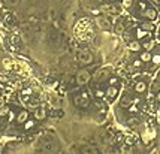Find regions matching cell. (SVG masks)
<instances>
[{
	"label": "cell",
	"instance_id": "obj_1",
	"mask_svg": "<svg viewBox=\"0 0 160 154\" xmlns=\"http://www.w3.org/2000/svg\"><path fill=\"white\" fill-rule=\"evenodd\" d=\"M90 78H91V75H90V72L87 70V69H82V70H79L78 73H76V84L78 86H85L88 81H90Z\"/></svg>",
	"mask_w": 160,
	"mask_h": 154
},
{
	"label": "cell",
	"instance_id": "obj_2",
	"mask_svg": "<svg viewBox=\"0 0 160 154\" xmlns=\"http://www.w3.org/2000/svg\"><path fill=\"white\" fill-rule=\"evenodd\" d=\"M73 102H75L76 106H81V108H85V106H88V103H90V99H88V94L82 91V93L79 94V96H75L73 97Z\"/></svg>",
	"mask_w": 160,
	"mask_h": 154
},
{
	"label": "cell",
	"instance_id": "obj_3",
	"mask_svg": "<svg viewBox=\"0 0 160 154\" xmlns=\"http://www.w3.org/2000/svg\"><path fill=\"white\" fill-rule=\"evenodd\" d=\"M78 60H79V63H81V64H84V66H87V64H91V63H93V54L90 51H81V52H79Z\"/></svg>",
	"mask_w": 160,
	"mask_h": 154
},
{
	"label": "cell",
	"instance_id": "obj_4",
	"mask_svg": "<svg viewBox=\"0 0 160 154\" xmlns=\"http://www.w3.org/2000/svg\"><path fill=\"white\" fill-rule=\"evenodd\" d=\"M109 72H111L109 68H103V69H100V70H97V73L94 75V81H99V82L105 81V79L108 78V75H109Z\"/></svg>",
	"mask_w": 160,
	"mask_h": 154
},
{
	"label": "cell",
	"instance_id": "obj_5",
	"mask_svg": "<svg viewBox=\"0 0 160 154\" xmlns=\"http://www.w3.org/2000/svg\"><path fill=\"white\" fill-rule=\"evenodd\" d=\"M103 11L108 12V14H120L121 12V6L120 5H108V6H103Z\"/></svg>",
	"mask_w": 160,
	"mask_h": 154
},
{
	"label": "cell",
	"instance_id": "obj_6",
	"mask_svg": "<svg viewBox=\"0 0 160 154\" xmlns=\"http://www.w3.org/2000/svg\"><path fill=\"white\" fill-rule=\"evenodd\" d=\"M144 17L153 21V20H156V18H157V11H156L154 8H147L145 11H144Z\"/></svg>",
	"mask_w": 160,
	"mask_h": 154
},
{
	"label": "cell",
	"instance_id": "obj_7",
	"mask_svg": "<svg viewBox=\"0 0 160 154\" xmlns=\"http://www.w3.org/2000/svg\"><path fill=\"white\" fill-rule=\"evenodd\" d=\"M135 91L138 94H142L147 91V82L145 81H138L135 84Z\"/></svg>",
	"mask_w": 160,
	"mask_h": 154
},
{
	"label": "cell",
	"instance_id": "obj_8",
	"mask_svg": "<svg viewBox=\"0 0 160 154\" xmlns=\"http://www.w3.org/2000/svg\"><path fill=\"white\" fill-rule=\"evenodd\" d=\"M33 117H34V120H38V121L45 120V117H47V111H45L43 108H38V109L34 111Z\"/></svg>",
	"mask_w": 160,
	"mask_h": 154
},
{
	"label": "cell",
	"instance_id": "obj_9",
	"mask_svg": "<svg viewBox=\"0 0 160 154\" xmlns=\"http://www.w3.org/2000/svg\"><path fill=\"white\" fill-rule=\"evenodd\" d=\"M15 120H17V123H20V124H24L25 121L29 120V112L25 111V109H23V111L17 115V118H15Z\"/></svg>",
	"mask_w": 160,
	"mask_h": 154
},
{
	"label": "cell",
	"instance_id": "obj_10",
	"mask_svg": "<svg viewBox=\"0 0 160 154\" xmlns=\"http://www.w3.org/2000/svg\"><path fill=\"white\" fill-rule=\"evenodd\" d=\"M129 50L133 52H139L142 50V43H139L138 41H132V42H129Z\"/></svg>",
	"mask_w": 160,
	"mask_h": 154
},
{
	"label": "cell",
	"instance_id": "obj_11",
	"mask_svg": "<svg viewBox=\"0 0 160 154\" xmlns=\"http://www.w3.org/2000/svg\"><path fill=\"white\" fill-rule=\"evenodd\" d=\"M105 93H106V96H108L109 99H115V97H117V94H118V88L115 86H109L108 87V90H106Z\"/></svg>",
	"mask_w": 160,
	"mask_h": 154
},
{
	"label": "cell",
	"instance_id": "obj_12",
	"mask_svg": "<svg viewBox=\"0 0 160 154\" xmlns=\"http://www.w3.org/2000/svg\"><path fill=\"white\" fill-rule=\"evenodd\" d=\"M154 46H156V42H154V41H144V43H142L144 51L151 52V50H154Z\"/></svg>",
	"mask_w": 160,
	"mask_h": 154
},
{
	"label": "cell",
	"instance_id": "obj_13",
	"mask_svg": "<svg viewBox=\"0 0 160 154\" xmlns=\"http://www.w3.org/2000/svg\"><path fill=\"white\" fill-rule=\"evenodd\" d=\"M139 59H141V61H142V63H148V61H151L153 55H151V52H150V51H144V52H141Z\"/></svg>",
	"mask_w": 160,
	"mask_h": 154
},
{
	"label": "cell",
	"instance_id": "obj_14",
	"mask_svg": "<svg viewBox=\"0 0 160 154\" xmlns=\"http://www.w3.org/2000/svg\"><path fill=\"white\" fill-rule=\"evenodd\" d=\"M148 34H150L148 32H145L142 29H138V30H136V39H145Z\"/></svg>",
	"mask_w": 160,
	"mask_h": 154
},
{
	"label": "cell",
	"instance_id": "obj_15",
	"mask_svg": "<svg viewBox=\"0 0 160 154\" xmlns=\"http://www.w3.org/2000/svg\"><path fill=\"white\" fill-rule=\"evenodd\" d=\"M141 29L150 33V32H153V30H154V24H153V23H142V26H141Z\"/></svg>",
	"mask_w": 160,
	"mask_h": 154
},
{
	"label": "cell",
	"instance_id": "obj_16",
	"mask_svg": "<svg viewBox=\"0 0 160 154\" xmlns=\"http://www.w3.org/2000/svg\"><path fill=\"white\" fill-rule=\"evenodd\" d=\"M82 153L84 154H99V151H97V148H94V147H85L84 150H82Z\"/></svg>",
	"mask_w": 160,
	"mask_h": 154
},
{
	"label": "cell",
	"instance_id": "obj_17",
	"mask_svg": "<svg viewBox=\"0 0 160 154\" xmlns=\"http://www.w3.org/2000/svg\"><path fill=\"white\" fill-rule=\"evenodd\" d=\"M130 105H132V97H130V96H126V97L121 100V106H123V108H129Z\"/></svg>",
	"mask_w": 160,
	"mask_h": 154
},
{
	"label": "cell",
	"instance_id": "obj_18",
	"mask_svg": "<svg viewBox=\"0 0 160 154\" xmlns=\"http://www.w3.org/2000/svg\"><path fill=\"white\" fill-rule=\"evenodd\" d=\"M124 32V24H123V21H120V23H117V26H115V33L121 34Z\"/></svg>",
	"mask_w": 160,
	"mask_h": 154
},
{
	"label": "cell",
	"instance_id": "obj_19",
	"mask_svg": "<svg viewBox=\"0 0 160 154\" xmlns=\"http://www.w3.org/2000/svg\"><path fill=\"white\" fill-rule=\"evenodd\" d=\"M34 127V120H27L24 123V129L25 130H30V129Z\"/></svg>",
	"mask_w": 160,
	"mask_h": 154
},
{
	"label": "cell",
	"instance_id": "obj_20",
	"mask_svg": "<svg viewBox=\"0 0 160 154\" xmlns=\"http://www.w3.org/2000/svg\"><path fill=\"white\" fill-rule=\"evenodd\" d=\"M151 61H153V64H156V66H159V64H160V54H156V55H153Z\"/></svg>",
	"mask_w": 160,
	"mask_h": 154
},
{
	"label": "cell",
	"instance_id": "obj_21",
	"mask_svg": "<svg viewBox=\"0 0 160 154\" xmlns=\"http://www.w3.org/2000/svg\"><path fill=\"white\" fill-rule=\"evenodd\" d=\"M6 114H9L8 106H5V105H3V106H0V117H2V115H6Z\"/></svg>",
	"mask_w": 160,
	"mask_h": 154
},
{
	"label": "cell",
	"instance_id": "obj_22",
	"mask_svg": "<svg viewBox=\"0 0 160 154\" xmlns=\"http://www.w3.org/2000/svg\"><path fill=\"white\" fill-rule=\"evenodd\" d=\"M117 82H118V79L115 77H112L108 79V84H109V86H117Z\"/></svg>",
	"mask_w": 160,
	"mask_h": 154
},
{
	"label": "cell",
	"instance_id": "obj_23",
	"mask_svg": "<svg viewBox=\"0 0 160 154\" xmlns=\"http://www.w3.org/2000/svg\"><path fill=\"white\" fill-rule=\"evenodd\" d=\"M3 66H5L6 69H11V68H12V64H11V61H9L8 59H3Z\"/></svg>",
	"mask_w": 160,
	"mask_h": 154
},
{
	"label": "cell",
	"instance_id": "obj_24",
	"mask_svg": "<svg viewBox=\"0 0 160 154\" xmlns=\"http://www.w3.org/2000/svg\"><path fill=\"white\" fill-rule=\"evenodd\" d=\"M105 96V91H102V90H96V97H103Z\"/></svg>",
	"mask_w": 160,
	"mask_h": 154
},
{
	"label": "cell",
	"instance_id": "obj_25",
	"mask_svg": "<svg viewBox=\"0 0 160 154\" xmlns=\"http://www.w3.org/2000/svg\"><path fill=\"white\" fill-rule=\"evenodd\" d=\"M133 66H135V68H139V66H142V61H141V59H139V60H135V61H133Z\"/></svg>",
	"mask_w": 160,
	"mask_h": 154
},
{
	"label": "cell",
	"instance_id": "obj_26",
	"mask_svg": "<svg viewBox=\"0 0 160 154\" xmlns=\"http://www.w3.org/2000/svg\"><path fill=\"white\" fill-rule=\"evenodd\" d=\"M43 148H45L47 151H48V150H51V144H50V142H45V144H43Z\"/></svg>",
	"mask_w": 160,
	"mask_h": 154
},
{
	"label": "cell",
	"instance_id": "obj_27",
	"mask_svg": "<svg viewBox=\"0 0 160 154\" xmlns=\"http://www.w3.org/2000/svg\"><path fill=\"white\" fill-rule=\"evenodd\" d=\"M3 20H5L6 23H11V21H12V17H11V15H5V18H3Z\"/></svg>",
	"mask_w": 160,
	"mask_h": 154
},
{
	"label": "cell",
	"instance_id": "obj_28",
	"mask_svg": "<svg viewBox=\"0 0 160 154\" xmlns=\"http://www.w3.org/2000/svg\"><path fill=\"white\" fill-rule=\"evenodd\" d=\"M126 142H127V144H129V145H130V144H133V138H132V136H127Z\"/></svg>",
	"mask_w": 160,
	"mask_h": 154
},
{
	"label": "cell",
	"instance_id": "obj_29",
	"mask_svg": "<svg viewBox=\"0 0 160 154\" xmlns=\"http://www.w3.org/2000/svg\"><path fill=\"white\" fill-rule=\"evenodd\" d=\"M14 118H17V117H15V114H14L12 111H9V120H14Z\"/></svg>",
	"mask_w": 160,
	"mask_h": 154
},
{
	"label": "cell",
	"instance_id": "obj_30",
	"mask_svg": "<svg viewBox=\"0 0 160 154\" xmlns=\"http://www.w3.org/2000/svg\"><path fill=\"white\" fill-rule=\"evenodd\" d=\"M23 94H25V96H30V94H32V88H30V90H29V88H27V90H24V93Z\"/></svg>",
	"mask_w": 160,
	"mask_h": 154
},
{
	"label": "cell",
	"instance_id": "obj_31",
	"mask_svg": "<svg viewBox=\"0 0 160 154\" xmlns=\"http://www.w3.org/2000/svg\"><path fill=\"white\" fill-rule=\"evenodd\" d=\"M0 79H2V81H8V78L5 77L3 73H0Z\"/></svg>",
	"mask_w": 160,
	"mask_h": 154
},
{
	"label": "cell",
	"instance_id": "obj_32",
	"mask_svg": "<svg viewBox=\"0 0 160 154\" xmlns=\"http://www.w3.org/2000/svg\"><path fill=\"white\" fill-rule=\"evenodd\" d=\"M129 124H136V120L135 118H130V120H129Z\"/></svg>",
	"mask_w": 160,
	"mask_h": 154
},
{
	"label": "cell",
	"instance_id": "obj_33",
	"mask_svg": "<svg viewBox=\"0 0 160 154\" xmlns=\"http://www.w3.org/2000/svg\"><path fill=\"white\" fill-rule=\"evenodd\" d=\"M3 105H5V99L0 96V106H3Z\"/></svg>",
	"mask_w": 160,
	"mask_h": 154
},
{
	"label": "cell",
	"instance_id": "obj_34",
	"mask_svg": "<svg viewBox=\"0 0 160 154\" xmlns=\"http://www.w3.org/2000/svg\"><path fill=\"white\" fill-rule=\"evenodd\" d=\"M130 3H132V2H130V0H124V5H126V6H129V5H130Z\"/></svg>",
	"mask_w": 160,
	"mask_h": 154
},
{
	"label": "cell",
	"instance_id": "obj_35",
	"mask_svg": "<svg viewBox=\"0 0 160 154\" xmlns=\"http://www.w3.org/2000/svg\"><path fill=\"white\" fill-rule=\"evenodd\" d=\"M153 2H154L156 5H160V0H153Z\"/></svg>",
	"mask_w": 160,
	"mask_h": 154
},
{
	"label": "cell",
	"instance_id": "obj_36",
	"mask_svg": "<svg viewBox=\"0 0 160 154\" xmlns=\"http://www.w3.org/2000/svg\"><path fill=\"white\" fill-rule=\"evenodd\" d=\"M157 100H159V102H160V91H159V93H157Z\"/></svg>",
	"mask_w": 160,
	"mask_h": 154
},
{
	"label": "cell",
	"instance_id": "obj_37",
	"mask_svg": "<svg viewBox=\"0 0 160 154\" xmlns=\"http://www.w3.org/2000/svg\"><path fill=\"white\" fill-rule=\"evenodd\" d=\"M0 87H2V84H0Z\"/></svg>",
	"mask_w": 160,
	"mask_h": 154
}]
</instances>
